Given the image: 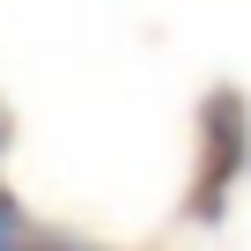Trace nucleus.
Wrapping results in <instances>:
<instances>
[{
	"label": "nucleus",
	"instance_id": "obj_1",
	"mask_svg": "<svg viewBox=\"0 0 251 251\" xmlns=\"http://www.w3.org/2000/svg\"><path fill=\"white\" fill-rule=\"evenodd\" d=\"M200 155H207V185L192 192V207H200V214H222L229 185H236L244 163H251V126H244V103H236L229 89L200 103Z\"/></svg>",
	"mask_w": 251,
	"mask_h": 251
},
{
	"label": "nucleus",
	"instance_id": "obj_2",
	"mask_svg": "<svg viewBox=\"0 0 251 251\" xmlns=\"http://www.w3.org/2000/svg\"><path fill=\"white\" fill-rule=\"evenodd\" d=\"M0 251H15V207L0 200Z\"/></svg>",
	"mask_w": 251,
	"mask_h": 251
}]
</instances>
